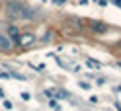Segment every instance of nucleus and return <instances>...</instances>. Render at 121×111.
Masks as SVG:
<instances>
[{"label": "nucleus", "mask_w": 121, "mask_h": 111, "mask_svg": "<svg viewBox=\"0 0 121 111\" xmlns=\"http://www.w3.org/2000/svg\"><path fill=\"white\" fill-rule=\"evenodd\" d=\"M8 12H10V16L14 20H33L35 16V10L31 8H27V6H24L22 2H10L8 4Z\"/></svg>", "instance_id": "1"}, {"label": "nucleus", "mask_w": 121, "mask_h": 111, "mask_svg": "<svg viewBox=\"0 0 121 111\" xmlns=\"http://www.w3.org/2000/svg\"><path fill=\"white\" fill-rule=\"evenodd\" d=\"M8 37H10L12 43H18V39H20V31L12 25V27H8Z\"/></svg>", "instance_id": "5"}, {"label": "nucleus", "mask_w": 121, "mask_h": 111, "mask_svg": "<svg viewBox=\"0 0 121 111\" xmlns=\"http://www.w3.org/2000/svg\"><path fill=\"white\" fill-rule=\"evenodd\" d=\"M55 2H57V4H63V2H66V0H55Z\"/></svg>", "instance_id": "7"}, {"label": "nucleus", "mask_w": 121, "mask_h": 111, "mask_svg": "<svg viewBox=\"0 0 121 111\" xmlns=\"http://www.w3.org/2000/svg\"><path fill=\"white\" fill-rule=\"evenodd\" d=\"M14 43L10 41V37L6 33H0V51H4V53H8V51H12Z\"/></svg>", "instance_id": "3"}, {"label": "nucleus", "mask_w": 121, "mask_h": 111, "mask_svg": "<svg viewBox=\"0 0 121 111\" xmlns=\"http://www.w3.org/2000/svg\"><path fill=\"white\" fill-rule=\"evenodd\" d=\"M33 41H35V35L27 31V33H22V35H20V39H18V45L26 49V47H29V45H33Z\"/></svg>", "instance_id": "2"}, {"label": "nucleus", "mask_w": 121, "mask_h": 111, "mask_svg": "<svg viewBox=\"0 0 121 111\" xmlns=\"http://www.w3.org/2000/svg\"><path fill=\"white\" fill-rule=\"evenodd\" d=\"M90 27H92L96 33H105V31H108V25H105V24H102V21H96V20H92V21H90Z\"/></svg>", "instance_id": "4"}, {"label": "nucleus", "mask_w": 121, "mask_h": 111, "mask_svg": "<svg viewBox=\"0 0 121 111\" xmlns=\"http://www.w3.org/2000/svg\"><path fill=\"white\" fill-rule=\"evenodd\" d=\"M86 64L90 66V68H100V62H98V61H94V58H88V61H86Z\"/></svg>", "instance_id": "6"}]
</instances>
